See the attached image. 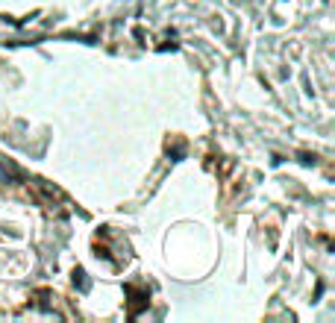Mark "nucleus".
Here are the masks:
<instances>
[]
</instances>
